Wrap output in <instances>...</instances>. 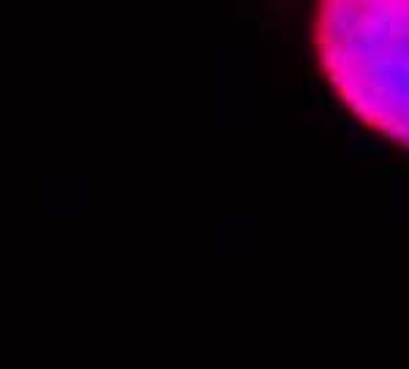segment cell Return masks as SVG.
<instances>
[{"mask_svg": "<svg viewBox=\"0 0 409 369\" xmlns=\"http://www.w3.org/2000/svg\"><path fill=\"white\" fill-rule=\"evenodd\" d=\"M336 90H339V98H342V103H352V82H345L336 84Z\"/></svg>", "mask_w": 409, "mask_h": 369, "instance_id": "6da1fadb", "label": "cell"}]
</instances>
